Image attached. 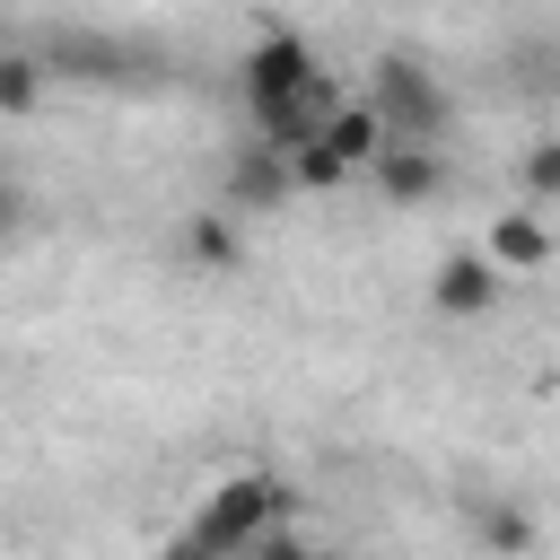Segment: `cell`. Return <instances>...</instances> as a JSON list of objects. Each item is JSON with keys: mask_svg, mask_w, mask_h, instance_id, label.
Segmentation results:
<instances>
[{"mask_svg": "<svg viewBox=\"0 0 560 560\" xmlns=\"http://www.w3.org/2000/svg\"><path fill=\"white\" fill-rule=\"evenodd\" d=\"M324 560H350V551H324Z\"/></svg>", "mask_w": 560, "mask_h": 560, "instance_id": "2e32d148", "label": "cell"}, {"mask_svg": "<svg viewBox=\"0 0 560 560\" xmlns=\"http://www.w3.org/2000/svg\"><path fill=\"white\" fill-rule=\"evenodd\" d=\"M306 88H324V61H315V44L271 26V35L245 52V105H254V114H271V105H298Z\"/></svg>", "mask_w": 560, "mask_h": 560, "instance_id": "3957f363", "label": "cell"}, {"mask_svg": "<svg viewBox=\"0 0 560 560\" xmlns=\"http://www.w3.org/2000/svg\"><path fill=\"white\" fill-rule=\"evenodd\" d=\"M289 166H298V184H350V166H341V158H332L324 140H315V149H298Z\"/></svg>", "mask_w": 560, "mask_h": 560, "instance_id": "4fadbf2b", "label": "cell"}, {"mask_svg": "<svg viewBox=\"0 0 560 560\" xmlns=\"http://www.w3.org/2000/svg\"><path fill=\"white\" fill-rule=\"evenodd\" d=\"M280 516H289V490H280L271 472H236V481H219V490L201 499L192 534H201L219 560H236V551H262V542L280 534Z\"/></svg>", "mask_w": 560, "mask_h": 560, "instance_id": "7a4b0ae2", "label": "cell"}, {"mask_svg": "<svg viewBox=\"0 0 560 560\" xmlns=\"http://www.w3.org/2000/svg\"><path fill=\"white\" fill-rule=\"evenodd\" d=\"M166 560H219V551H210V542H201V534H192V525H184V534H175V542H166Z\"/></svg>", "mask_w": 560, "mask_h": 560, "instance_id": "5bb4252c", "label": "cell"}, {"mask_svg": "<svg viewBox=\"0 0 560 560\" xmlns=\"http://www.w3.org/2000/svg\"><path fill=\"white\" fill-rule=\"evenodd\" d=\"M490 262H499V271H534V262H551V228H542L534 210H508V219L490 228Z\"/></svg>", "mask_w": 560, "mask_h": 560, "instance_id": "9c48e42d", "label": "cell"}, {"mask_svg": "<svg viewBox=\"0 0 560 560\" xmlns=\"http://www.w3.org/2000/svg\"><path fill=\"white\" fill-rule=\"evenodd\" d=\"M35 105V61H0V114H26Z\"/></svg>", "mask_w": 560, "mask_h": 560, "instance_id": "7c38bea8", "label": "cell"}, {"mask_svg": "<svg viewBox=\"0 0 560 560\" xmlns=\"http://www.w3.org/2000/svg\"><path fill=\"white\" fill-rule=\"evenodd\" d=\"M525 192L534 201H560V140H534L525 149Z\"/></svg>", "mask_w": 560, "mask_h": 560, "instance_id": "8fae6325", "label": "cell"}, {"mask_svg": "<svg viewBox=\"0 0 560 560\" xmlns=\"http://www.w3.org/2000/svg\"><path fill=\"white\" fill-rule=\"evenodd\" d=\"M324 149H332L341 166H376V158H385L394 140H385V122H376V105L359 96V105H341V114H332V131H324Z\"/></svg>", "mask_w": 560, "mask_h": 560, "instance_id": "52a82bcc", "label": "cell"}, {"mask_svg": "<svg viewBox=\"0 0 560 560\" xmlns=\"http://www.w3.org/2000/svg\"><path fill=\"white\" fill-rule=\"evenodd\" d=\"M368 105H376V122H385V140H394V149H438V140H446V122H455L446 79H438V70H420L411 52H385V61H376Z\"/></svg>", "mask_w": 560, "mask_h": 560, "instance_id": "6da1fadb", "label": "cell"}, {"mask_svg": "<svg viewBox=\"0 0 560 560\" xmlns=\"http://www.w3.org/2000/svg\"><path fill=\"white\" fill-rule=\"evenodd\" d=\"M472 534H481V542H490L499 560H516V551L534 542V516H525L516 499H490V508H472Z\"/></svg>", "mask_w": 560, "mask_h": 560, "instance_id": "30bf717a", "label": "cell"}, {"mask_svg": "<svg viewBox=\"0 0 560 560\" xmlns=\"http://www.w3.org/2000/svg\"><path fill=\"white\" fill-rule=\"evenodd\" d=\"M184 254H192L201 271H236V262H245L236 210H192V219H184Z\"/></svg>", "mask_w": 560, "mask_h": 560, "instance_id": "ba28073f", "label": "cell"}, {"mask_svg": "<svg viewBox=\"0 0 560 560\" xmlns=\"http://www.w3.org/2000/svg\"><path fill=\"white\" fill-rule=\"evenodd\" d=\"M254 560H324V551H306V542H289V534H271V542H262Z\"/></svg>", "mask_w": 560, "mask_h": 560, "instance_id": "9a60e30c", "label": "cell"}, {"mask_svg": "<svg viewBox=\"0 0 560 560\" xmlns=\"http://www.w3.org/2000/svg\"><path fill=\"white\" fill-rule=\"evenodd\" d=\"M289 184H298V166L271 140H236L228 149V175H219V210H280Z\"/></svg>", "mask_w": 560, "mask_h": 560, "instance_id": "277c9868", "label": "cell"}, {"mask_svg": "<svg viewBox=\"0 0 560 560\" xmlns=\"http://www.w3.org/2000/svg\"><path fill=\"white\" fill-rule=\"evenodd\" d=\"M499 280H508V271H499L490 254H446V262L429 271V306L455 315V324H464V315H490V306H499Z\"/></svg>", "mask_w": 560, "mask_h": 560, "instance_id": "5b68a950", "label": "cell"}, {"mask_svg": "<svg viewBox=\"0 0 560 560\" xmlns=\"http://www.w3.org/2000/svg\"><path fill=\"white\" fill-rule=\"evenodd\" d=\"M376 192L385 201H438L446 192V158L438 149H385L376 158Z\"/></svg>", "mask_w": 560, "mask_h": 560, "instance_id": "8992f818", "label": "cell"}]
</instances>
